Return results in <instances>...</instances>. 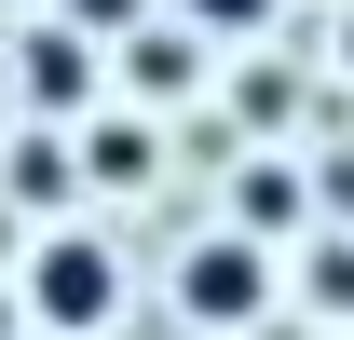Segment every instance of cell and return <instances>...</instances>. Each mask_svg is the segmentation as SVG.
<instances>
[{
    "instance_id": "5",
    "label": "cell",
    "mask_w": 354,
    "mask_h": 340,
    "mask_svg": "<svg viewBox=\"0 0 354 340\" xmlns=\"http://www.w3.org/2000/svg\"><path fill=\"white\" fill-rule=\"evenodd\" d=\"M82 164H95V177H150V136H136V123H95Z\"/></svg>"
},
{
    "instance_id": "2",
    "label": "cell",
    "mask_w": 354,
    "mask_h": 340,
    "mask_svg": "<svg viewBox=\"0 0 354 340\" xmlns=\"http://www.w3.org/2000/svg\"><path fill=\"white\" fill-rule=\"evenodd\" d=\"M259 245H245V232H218V245H191L177 258V313H191V327H245V313H259Z\"/></svg>"
},
{
    "instance_id": "7",
    "label": "cell",
    "mask_w": 354,
    "mask_h": 340,
    "mask_svg": "<svg viewBox=\"0 0 354 340\" xmlns=\"http://www.w3.org/2000/svg\"><path fill=\"white\" fill-rule=\"evenodd\" d=\"M0 340H14V299H0Z\"/></svg>"
},
{
    "instance_id": "6",
    "label": "cell",
    "mask_w": 354,
    "mask_h": 340,
    "mask_svg": "<svg viewBox=\"0 0 354 340\" xmlns=\"http://www.w3.org/2000/svg\"><path fill=\"white\" fill-rule=\"evenodd\" d=\"M191 28H218V41H245V28H272V0H191Z\"/></svg>"
},
{
    "instance_id": "4",
    "label": "cell",
    "mask_w": 354,
    "mask_h": 340,
    "mask_svg": "<svg viewBox=\"0 0 354 340\" xmlns=\"http://www.w3.org/2000/svg\"><path fill=\"white\" fill-rule=\"evenodd\" d=\"M286 218H300V191H286V164H259L245 177V232H286Z\"/></svg>"
},
{
    "instance_id": "1",
    "label": "cell",
    "mask_w": 354,
    "mask_h": 340,
    "mask_svg": "<svg viewBox=\"0 0 354 340\" xmlns=\"http://www.w3.org/2000/svg\"><path fill=\"white\" fill-rule=\"evenodd\" d=\"M109 299H123L109 245H82V232H55V245H41V272H28V313H41L55 340H82V327H109Z\"/></svg>"
},
{
    "instance_id": "3",
    "label": "cell",
    "mask_w": 354,
    "mask_h": 340,
    "mask_svg": "<svg viewBox=\"0 0 354 340\" xmlns=\"http://www.w3.org/2000/svg\"><path fill=\"white\" fill-rule=\"evenodd\" d=\"M28 95H41V109H95V55L68 41V28H41V41H28Z\"/></svg>"
}]
</instances>
